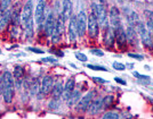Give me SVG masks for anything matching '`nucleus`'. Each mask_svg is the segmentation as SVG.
I'll return each instance as SVG.
<instances>
[{
    "mask_svg": "<svg viewBox=\"0 0 153 119\" xmlns=\"http://www.w3.org/2000/svg\"><path fill=\"white\" fill-rule=\"evenodd\" d=\"M10 17H12V12L7 9L5 14L0 17V32H4V30L7 27L8 23L10 22Z\"/></svg>",
    "mask_w": 153,
    "mask_h": 119,
    "instance_id": "6ab92c4d",
    "label": "nucleus"
},
{
    "mask_svg": "<svg viewBox=\"0 0 153 119\" xmlns=\"http://www.w3.org/2000/svg\"><path fill=\"white\" fill-rule=\"evenodd\" d=\"M55 24H56V20L54 18V14L51 10H49L48 13H46L45 23H44V31H45V34L47 37H51Z\"/></svg>",
    "mask_w": 153,
    "mask_h": 119,
    "instance_id": "0eeeda50",
    "label": "nucleus"
},
{
    "mask_svg": "<svg viewBox=\"0 0 153 119\" xmlns=\"http://www.w3.org/2000/svg\"><path fill=\"white\" fill-rule=\"evenodd\" d=\"M90 52L93 53V55H95V56H98V57H102L104 56V52L102 50H100V49H91Z\"/></svg>",
    "mask_w": 153,
    "mask_h": 119,
    "instance_id": "e433bc0d",
    "label": "nucleus"
},
{
    "mask_svg": "<svg viewBox=\"0 0 153 119\" xmlns=\"http://www.w3.org/2000/svg\"><path fill=\"white\" fill-rule=\"evenodd\" d=\"M42 63H49V64H57L58 60L56 58H51V57H47V58H42L41 59Z\"/></svg>",
    "mask_w": 153,
    "mask_h": 119,
    "instance_id": "473e14b6",
    "label": "nucleus"
},
{
    "mask_svg": "<svg viewBox=\"0 0 153 119\" xmlns=\"http://www.w3.org/2000/svg\"><path fill=\"white\" fill-rule=\"evenodd\" d=\"M103 118H105V119H113V118L119 119V118H121V117H120V115H118V112H115V111H108V112L103 115Z\"/></svg>",
    "mask_w": 153,
    "mask_h": 119,
    "instance_id": "bb28decb",
    "label": "nucleus"
},
{
    "mask_svg": "<svg viewBox=\"0 0 153 119\" xmlns=\"http://www.w3.org/2000/svg\"><path fill=\"white\" fill-rule=\"evenodd\" d=\"M53 86H54L53 77L49 75L44 76V78H42V81H41V88H40L41 93L44 94V95H47V94L53 90Z\"/></svg>",
    "mask_w": 153,
    "mask_h": 119,
    "instance_id": "4468645a",
    "label": "nucleus"
},
{
    "mask_svg": "<svg viewBox=\"0 0 153 119\" xmlns=\"http://www.w3.org/2000/svg\"><path fill=\"white\" fill-rule=\"evenodd\" d=\"M114 34L118 49L119 50H125L126 45H127V38H126V32L122 28V25H120L117 30H114Z\"/></svg>",
    "mask_w": 153,
    "mask_h": 119,
    "instance_id": "6e6552de",
    "label": "nucleus"
},
{
    "mask_svg": "<svg viewBox=\"0 0 153 119\" xmlns=\"http://www.w3.org/2000/svg\"><path fill=\"white\" fill-rule=\"evenodd\" d=\"M70 66H71V67H73V68H76V65H74V64H72V63H70Z\"/></svg>",
    "mask_w": 153,
    "mask_h": 119,
    "instance_id": "79ce46f5",
    "label": "nucleus"
},
{
    "mask_svg": "<svg viewBox=\"0 0 153 119\" xmlns=\"http://www.w3.org/2000/svg\"><path fill=\"white\" fill-rule=\"evenodd\" d=\"M114 80L117 83H119V84H121V85H127V82L125 81V80H121V78H119V77H115Z\"/></svg>",
    "mask_w": 153,
    "mask_h": 119,
    "instance_id": "58836bf2",
    "label": "nucleus"
},
{
    "mask_svg": "<svg viewBox=\"0 0 153 119\" xmlns=\"http://www.w3.org/2000/svg\"><path fill=\"white\" fill-rule=\"evenodd\" d=\"M128 22H129V25L135 26L138 22H140L138 15L135 13V12H130V14L128 15Z\"/></svg>",
    "mask_w": 153,
    "mask_h": 119,
    "instance_id": "b1692460",
    "label": "nucleus"
},
{
    "mask_svg": "<svg viewBox=\"0 0 153 119\" xmlns=\"http://www.w3.org/2000/svg\"><path fill=\"white\" fill-rule=\"evenodd\" d=\"M74 88H76V82H74V78L71 77L65 82V85H64L63 94H62V98L64 101H68L70 99L71 94L74 91Z\"/></svg>",
    "mask_w": 153,
    "mask_h": 119,
    "instance_id": "ddd939ff",
    "label": "nucleus"
},
{
    "mask_svg": "<svg viewBox=\"0 0 153 119\" xmlns=\"http://www.w3.org/2000/svg\"><path fill=\"white\" fill-rule=\"evenodd\" d=\"M63 90H64V86L62 85V83H61V82L55 83V84H54V86H53V90H51V95H53V98H56V99L62 98Z\"/></svg>",
    "mask_w": 153,
    "mask_h": 119,
    "instance_id": "aec40b11",
    "label": "nucleus"
},
{
    "mask_svg": "<svg viewBox=\"0 0 153 119\" xmlns=\"http://www.w3.org/2000/svg\"><path fill=\"white\" fill-rule=\"evenodd\" d=\"M46 18V2L45 0H39L37 7H36V10H34V20L37 23V25L40 27L44 26Z\"/></svg>",
    "mask_w": 153,
    "mask_h": 119,
    "instance_id": "7ed1b4c3",
    "label": "nucleus"
},
{
    "mask_svg": "<svg viewBox=\"0 0 153 119\" xmlns=\"http://www.w3.org/2000/svg\"><path fill=\"white\" fill-rule=\"evenodd\" d=\"M13 2V0H1V4H0V9H2L4 12H6L7 9L10 7Z\"/></svg>",
    "mask_w": 153,
    "mask_h": 119,
    "instance_id": "c85d7f7f",
    "label": "nucleus"
},
{
    "mask_svg": "<svg viewBox=\"0 0 153 119\" xmlns=\"http://www.w3.org/2000/svg\"><path fill=\"white\" fill-rule=\"evenodd\" d=\"M4 78V86H2V96L4 101L6 103H10L13 101L14 96V88H15V82H14V76L10 72L6 70L2 74Z\"/></svg>",
    "mask_w": 153,
    "mask_h": 119,
    "instance_id": "f257e3e1",
    "label": "nucleus"
},
{
    "mask_svg": "<svg viewBox=\"0 0 153 119\" xmlns=\"http://www.w3.org/2000/svg\"><path fill=\"white\" fill-rule=\"evenodd\" d=\"M2 86H4V78L1 75L0 76V93H2Z\"/></svg>",
    "mask_w": 153,
    "mask_h": 119,
    "instance_id": "ea45409f",
    "label": "nucleus"
},
{
    "mask_svg": "<svg viewBox=\"0 0 153 119\" xmlns=\"http://www.w3.org/2000/svg\"><path fill=\"white\" fill-rule=\"evenodd\" d=\"M10 34H12V38L13 39H16L19 37V25H13L10 27Z\"/></svg>",
    "mask_w": 153,
    "mask_h": 119,
    "instance_id": "2f4dec72",
    "label": "nucleus"
},
{
    "mask_svg": "<svg viewBox=\"0 0 153 119\" xmlns=\"http://www.w3.org/2000/svg\"><path fill=\"white\" fill-rule=\"evenodd\" d=\"M24 28H25V31H24L25 38L27 40L32 39V37H33V18H30L27 20V23L24 25Z\"/></svg>",
    "mask_w": 153,
    "mask_h": 119,
    "instance_id": "412c9836",
    "label": "nucleus"
},
{
    "mask_svg": "<svg viewBox=\"0 0 153 119\" xmlns=\"http://www.w3.org/2000/svg\"><path fill=\"white\" fill-rule=\"evenodd\" d=\"M110 26L113 28V31L117 30L121 25V19H120V12L115 6L110 8Z\"/></svg>",
    "mask_w": 153,
    "mask_h": 119,
    "instance_id": "1a4fd4ad",
    "label": "nucleus"
},
{
    "mask_svg": "<svg viewBox=\"0 0 153 119\" xmlns=\"http://www.w3.org/2000/svg\"><path fill=\"white\" fill-rule=\"evenodd\" d=\"M112 67L115 69V70H119V72H122L126 69V65L122 63H119V61H114L112 64Z\"/></svg>",
    "mask_w": 153,
    "mask_h": 119,
    "instance_id": "c756f323",
    "label": "nucleus"
},
{
    "mask_svg": "<svg viewBox=\"0 0 153 119\" xmlns=\"http://www.w3.org/2000/svg\"><path fill=\"white\" fill-rule=\"evenodd\" d=\"M87 32L90 39H96L98 37V32H100V24L97 17L93 13L88 15V22H87Z\"/></svg>",
    "mask_w": 153,
    "mask_h": 119,
    "instance_id": "20e7f679",
    "label": "nucleus"
},
{
    "mask_svg": "<svg viewBox=\"0 0 153 119\" xmlns=\"http://www.w3.org/2000/svg\"><path fill=\"white\" fill-rule=\"evenodd\" d=\"M0 53H1V52H0Z\"/></svg>",
    "mask_w": 153,
    "mask_h": 119,
    "instance_id": "37998d69",
    "label": "nucleus"
},
{
    "mask_svg": "<svg viewBox=\"0 0 153 119\" xmlns=\"http://www.w3.org/2000/svg\"><path fill=\"white\" fill-rule=\"evenodd\" d=\"M62 14H63L64 22H68L72 15V2L71 0H63V6H62Z\"/></svg>",
    "mask_w": 153,
    "mask_h": 119,
    "instance_id": "a211bd4d",
    "label": "nucleus"
},
{
    "mask_svg": "<svg viewBox=\"0 0 153 119\" xmlns=\"http://www.w3.org/2000/svg\"><path fill=\"white\" fill-rule=\"evenodd\" d=\"M68 35L71 42H76L78 38V30H76V16H71L69 22V30Z\"/></svg>",
    "mask_w": 153,
    "mask_h": 119,
    "instance_id": "f8f14e48",
    "label": "nucleus"
},
{
    "mask_svg": "<svg viewBox=\"0 0 153 119\" xmlns=\"http://www.w3.org/2000/svg\"><path fill=\"white\" fill-rule=\"evenodd\" d=\"M102 108H103V99L102 98H98L96 100L91 101V103L88 107V110L87 111L89 112V115H97Z\"/></svg>",
    "mask_w": 153,
    "mask_h": 119,
    "instance_id": "f3484780",
    "label": "nucleus"
},
{
    "mask_svg": "<svg viewBox=\"0 0 153 119\" xmlns=\"http://www.w3.org/2000/svg\"><path fill=\"white\" fill-rule=\"evenodd\" d=\"M80 98H81V93H80V91H73V92H72V94H71L70 99L68 100V102H69V106H74L76 103H78V102H79Z\"/></svg>",
    "mask_w": 153,
    "mask_h": 119,
    "instance_id": "5701e85b",
    "label": "nucleus"
},
{
    "mask_svg": "<svg viewBox=\"0 0 153 119\" xmlns=\"http://www.w3.org/2000/svg\"><path fill=\"white\" fill-rule=\"evenodd\" d=\"M134 27H135V30L137 31V33L140 35V40H142V43L144 44V47L147 48L149 50H152L153 49V38L151 37V34H150L149 31L146 30V26L144 25L143 23L138 22Z\"/></svg>",
    "mask_w": 153,
    "mask_h": 119,
    "instance_id": "f03ea898",
    "label": "nucleus"
},
{
    "mask_svg": "<svg viewBox=\"0 0 153 119\" xmlns=\"http://www.w3.org/2000/svg\"><path fill=\"white\" fill-rule=\"evenodd\" d=\"M74 56H76V59H78L79 61H81V63H87V60H88L87 56H86L85 53H82V52H76Z\"/></svg>",
    "mask_w": 153,
    "mask_h": 119,
    "instance_id": "7c9ffc66",
    "label": "nucleus"
},
{
    "mask_svg": "<svg viewBox=\"0 0 153 119\" xmlns=\"http://www.w3.org/2000/svg\"><path fill=\"white\" fill-rule=\"evenodd\" d=\"M126 38H127V43L130 45H136L138 43V39H137V31L135 30L134 26L129 25L126 30Z\"/></svg>",
    "mask_w": 153,
    "mask_h": 119,
    "instance_id": "dca6fc26",
    "label": "nucleus"
},
{
    "mask_svg": "<svg viewBox=\"0 0 153 119\" xmlns=\"http://www.w3.org/2000/svg\"><path fill=\"white\" fill-rule=\"evenodd\" d=\"M86 67H88L91 70H98V72H108V68L103 67V66H98V65H90V64H87Z\"/></svg>",
    "mask_w": 153,
    "mask_h": 119,
    "instance_id": "cd10ccee",
    "label": "nucleus"
},
{
    "mask_svg": "<svg viewBox=\"0 0 153 119\" xmlns=\"http://www.w3.org/2000/svg\"><path fill=\"white\" fill-rule=\"evenodd\" d=\"M40 88H41V85H40L39 80L38 78H34V80L31 82V84H30V94H31V95L38 94L39 92H40Z\"/></svg>",
    "mask_w": 153,
    "mask_h": 119,
    "instance_id": "4be33fe9",
    "label": "nucleus"
},
{
    "mask_svg": "<svg viewBox=\"0 0 153 119\" xmlns=\"http://www.w3.org/2000/svg\"><path fill=\"white\" fill-rule=\"evenodd\" d=\"M27 51H31V52H34V53H44V51L40 50V49H37V48H33V47H29L26 48Z\"/></svg>",
    "mask_w": 153,
    "mask_h": 119,
    "instance_id": "4c0bfd02",
    "label": "nucleus"
},
{
    "mask_svg": "<svg viewBox=\"0 0 153 119\" xmlns=\"http://www.w3.org/2000/svg\"><path fill=\"white\" fill-rule=\"evenodd\" d=\"M32 14H33V1L27 0L21 12V25H25L27 20L32 18Z\"/></svg>",
    "mask_w": 153,
    "mask_h": 119,
    "instance_id": "423d86ee",
    "label": "nucleus"
},
{
    "mask_svg": "<svg viewBox=\"0 0 153 119\" xmlns=\"http://www.w3.org/2000/svg\"><path fill=\"white\" fill-rule=\"evenodd\" d=\"M94 94H95L94 91H90V92H88V93L83 96L81 100H79V102H78V109H79L80 111L86 112V111L88 110V107L90 106L91 101L94 99Z\"/></svg>",
    "mask_w": 153,
    "mask_h": 119,
    "instance_id": "9b49d317",
    "label": "nucleus"
},
{
    "mask_svg": "<svg viewBox=\"0 0 153 119\" xmlns=\"http://www.w3.org/2000/svg\"><path fill=\"white\" fill-rule=\"evenodd\" d=\"M14 82H15V86L17 88H21L23 85V77H24V69L21 66H16L14 68Z\"/></svg>",
    "mask_w": 153,
    "mask_h": 119,
    "instance_id": "2eb2a0df",
    "label": "nucleus"
},
{
    "mask_svg": "<svg viewBox=\"0 0 153 119\" xmlns=\"http://www.w3.org/2000/svg\"><path fill=\"white\" fill-rule=\"evenodd\" d=\"M128 57L134 58V59H136V60H140V61H142V60L144 59V57L142 56V55H137V53H128Z\"/></svg>",
    "mask_w": 153,
    "mask_h": 119,
    "instance_id": "c9c22d12",
    "label": "nucleus"
},
{
    "mask_svg": "<svg viewBox=\"0 0 153 119\" xmlns=\"http://www.w3.org/2000/svg\"><path fill=\"white\" fill-rule=\"evenodd\" d=\"M48 107H49V109H51V110H56V109H58V108H59V99L53 98V99L49 101Z\"/></svg>",
    "mask_w": 153,
    "mask_h": 119,
    "instance_id": "a878e982",
    "label": "nucleus"
},
{
    "mask_svg": "<svg viewBox=\"0 0 153 119\" xmlns=\"http://www.w3.org/2000/svg\"><path fill=\"white\" fill-rule=\"evenodd\" d=\"M114 102V96L113 95H106L103 98V107L104 108H108L113 104Z\"/></svg>",
    "mask_w": 153,
    "mask_h": 119,
    "instance_id": "393cba45",
    "label": "nucleus"
},
{
    "mask_svg": "<svg viewBox=\"0 0 153 119\" xmlns=\"http://www.w3.org/2000/svg\"><path fill=\"white\" fill-rule=\"evenodd\" d=\"M128 67H126V68H129V69H131V68H134V64H129V65H127Z\"/></svg>",
    "mask_w": 153,
    "mask_h": 119,
    "instance_id": "a19ab883",
    "label": "nucleus"
},
{
    "mask_svg": "<svg viewBox=\"0 0 153 119\" xmlns=\"http://www.w3.org/2000/svg\"><path fill=\"white\" fill-rule=\"evenodd\" d=\"M97 20H98V24L102 26L103 28H108L110 26L108 20V13H106L104 5L97 4Z\"/></svg>",
    "mask_w": 153,
    "mask_h": 119,
    "instance_id": "9d476101",
    "label": "nucleus"
},
{
    "mask_svg": "<svg viewBox=\"0 0 153 119\" xmlns=\"http://www.w3.org/2000/svg\"><path fill=\"white\" fill-rule=\"evenodd\" d=\"M133 75H134L136 78H138V80H145V81H150V76L140 75V73H137V72H134V74H133Z\"/></svg>",
    "mask_w": 153,
    "mask_h": 119,
    "instance_id": "72a5a7b5",
    "label": "nucleus"
},
{
    "mask_svg": "<svg viewBox=\"0 0 153 119\" xmlns=\"http://www.w3.org/2000/svg\"><path fill=\"white\" fill-rule=\"evenodd\" d=\"M87 22H88V16L86 12L80 10L76 15V30H78V37L82 38L86 34V28H87Z\"/></svg>",
    "mask_w": 153,
    "mask_h": 119,
    "instance_id": "39448f33",
    "label": "nucleus"
},
{
    "mask_svg": "<svg viewBox=\"0 0 153 119\" xmlns=\"http://www.w3.org/2000/svg\"><path fill=\"white\" fill-rule=\"evenodd\" d=\"M93 81L95 82V83H98V84H108V83L106 80L101 78V77H96V76H94V77H93Z\"/></svg>",
    "mask_w": 153,
    "mask_h": 119,
    "instance_id": "f704fd0d",
    "label": "nucleus"
}]
</instances>
